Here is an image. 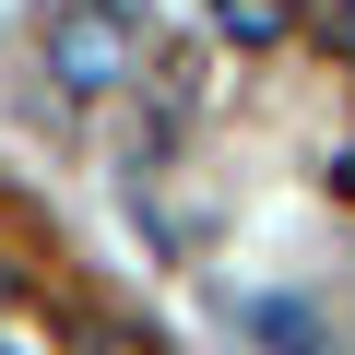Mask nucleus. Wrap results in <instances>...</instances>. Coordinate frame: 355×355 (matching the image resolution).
Listing matches in <instances>:
<instances>
[{"label": "nucleus", "instance_id": "nucleus-3", "mask_svg": "<svg viewBox=\"0 0 355 355\" xmlns=\"http://www.w3.org/2000/svg\"><path fill=\"white\" fill-rule=\"evenodd\" d=\"M296 12H308V0H214V24H225L237 48H272V36H296Z\"/></svg>", "mask_w": 355, "mask_h": 355}, {"label": "nucleus", "instance_id": "nucleus-5", "mask_svg": "<svg viewBox=\"0 0 355 355\" xmlns=\"http://www.w3.org/2000/svg\"><path fill=\"white\" fill-rule=\"evenodd\" d=\"M12 296H24V284H12V261H0V308H12Z\"/></svg>", "mask_w": 355, "mask_h": 355}, {"label": "nucleus", "instance_id": "nucleus-1", "mask_svg": "<svg viewBox=\"0 0 355 355\" xmlns=\"http://www.w3.org/2000/svg\"><path fill=\"white\" fill-rule=\"evenodd\" d=\"M142 71V12H130V0H60V12H48V83L60 95H119Z\"/></svg>", "mask_w": 355, "mask_h": 355}, {"label": "nucleus", "instance_id": "nucleus-2", "mask_svg": "<svg viewBox=\"0 0 355 355\" xmlns=\"http://www.w3.org/2000/svg\"><path fill=\"white\" fill-rule=\"evenodd\" d=\"M249 343H261V355H331V331H320L296 296H261V308H249Z\"/></svg>", "mask_w": 355, "mask_h": 355}, {"label": "nucleus", "instance_id": "nucleus-4", "mask_svg": "<svg viewBox=\"0 0 355 355\" xmlns=\"http://www.w3.org/2000/svg\"><path fill=\"white\" fill-rule=\"evenodd\" d=\"M331 24H343V36H331V48H355V0H331Z\"/></svg>", "mask_w": 355, "mask_h": 355}]
</instances>
